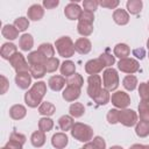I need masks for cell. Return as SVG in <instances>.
Returning a JSON list of instances; mask_svg holds the SVG:
<instances>
[{"mask_svg":"<svg viewBox=\"0 0 149 149\" xmlns=\"http://www.w3.org/2000/svg\"><path fill=\"white\" fill-rule=\"evenodd\" d=\"M77 30H78V33H79L83 37H87V36H90V35L93 33V23L78 21Z\"/></svg>","mask_w":149,"mask_h":149,"instance_id":"cell-32","label":"cell"},{"mask_svg":"<svg viewBox=\"0 0 149 149\" xmlns=\"http://www.w3.org/2000/svg\"><path fill=\"white\" fill-rule=\"evenodd\" d=\"M19 30L15 28L14 24H5L1 29V34L2 36L6 38V40H9V41H13V40H16L19 37Z\"/></svg>","mask_w":149,"mask_h":149,"instance_id":"cell-22","label":"cell"},{"mask_svg":"<svg viewBox=\"0 0 149 149\" xmlns=\"http://www.w3.org/2000/svg\"><path fill=\"white\" fill-rule=\"evenodd\" d=\"M27 61L29 63V65H35V64H42V65H45L48 58L42 55L38 50H35V51H31L28 54L27 56Z\"/></svg>","mask_w":149,"mask_h":149,"instance_id":"cell-21","label":"cell"},{"mask_svg":"<svg viewBox=\"0 0 149 149\" xmlns=\"http://www.w3.org/2000/svg\"><path fill=\"white\" fill-rule=\"evenodd\" d=\"M144 149H149V146H144Z\"/></svg>","mask_w":149,"mask_h":149,"instance_id":"cell-58","label":"cell"},{"mask_svg":"<svg viewBox=\"0 0 149 149\" xmlns=\"http://www.w3.org/2000/svg\"><path fill=\"white\" fill-rule=\"evenodd\" d=\"M119 112H120V111L116 109V108H112V109H109V111L107 112L106 118H107L108 123H111V125H115V123L119 122Z\"/></svg>","mask_w":149,"mask_h":149,"instance_id":"cell-43","label":"cell"},{"mask_svg":"<svg viewBox=\"0 0 149 149\" xmlns=\"http://www.w3.org/2000/svg\"><path fill=\"white\" fill-rule=\"evenodd\" d=\"M111 102L116 108L125 109V108H127L130 105V97L125 91H115L114 93H112Z\"/></svg>","mask_w":149,"mask_h":149,"instance_id":"cell-8","label":"cell"},{"mask_svg":"<svg viewBox=\"0 0 149 149\" xmlns=\"http://www.w3.org/2000/svg\"><path fill=\"white\" fill-rule=\"evenodd\" d=\"M113 20L119 26H125L129 22V13L126 9L116 8L113 12Z\"/></svg>","mask_w":149,"mask_h":149,"instance_id":"cell-19","label":"cell"},{"mask_svg":"<svg viewBox=\"0 0 149 149\" xmlns=\"http://www.w3.org/2000/svg\"><path fill=\"white\" fill-rule=\"evenodd\" d=\"M56 112V106L50 101H43L38 106V113L43 116H51Z\"/></svg>","mask_w":149,"mask_h":149,"instance_id":"cell-29","label":"cell"},{"mask_svg":"<svg viewBox=\"0 0 149 149\" xmlns=\"http://www.w3.org/2000/svg\"><path fill=\"white\" fill-rule=\"evenodd\" d=\"M16 52H17V47H16L14 43H12V42H6V43H3L2 47H1V49H0V55H1V57H2L3 59H7V61H9Z\"/></svg>","mask_w":149,"mask_h":149,"instance_id":"cell-18","label":"cell"},{"mask_svg":"<svg viewBox=\"0 0 149 149\" xmlns=\"http://www.w3.org/2000/svg\"><path fill=\"white\" fill-rule=\"evenodd\" d=\"M109 149H123L122 147H120V146H112Z\"/></svg>","mask_w":149,"mask_h":149,"instance_id":"cell-55","label":"cell"},{"mask_svg":"<svg viewBox=\"0 0 149 149\" xmlns=\"http://www.w3.org/2000/svg\"><path fill=\"white\" fill-rule=\"evenodd\" d=\"M147 48H148V50H149V38H148V41H147Z\"/></svg>","mask_w":149,"mask_h":149,"instance_id":"cell-56","label":"cell"},{"mask_svg":"<svg viewBox=\"0 0 149 149\" xmlns=\"http://www.w3.org/2000/svg\"><path fill=\"white\" fill-rule=\"evenodd\" d=\"M9 140H13V141H16V142H20L21 144H24L26 143V140L27 137L21 134V133H16V132H13L10 135H9Z\"/></svg>","mask_w":149,"mask_h":149,"instance_id":"cell-48","label":"cell"},{"mask_svg":"<svg viewBox=\"0 0 149 149\" xmlns=\"http://www.w3.org/2000/svg\"><path fill=\"white\" fill-rule=\"evenodd\" d=\"M148 29H149V27H148Z\"/></svg>","mask_w":149,"mask_h":149,"instance_id":"cell-62","label":"cell"},{"mask_svg":"<svg viewBox=\"0 0 149 149\" xmlns=\"http://www.w3.org/2000/svg\"><path fill=\"white\" fill-rule=\"evenodd\" d=\"M80 88L78 87H73V86H66L64 90H63V93H62V97L65 101L68 102H72L74 100H77L79 97H80Z\"/></svg>","mask_w":149,"mask_h":149,"instance_id":"cell-16","label":"cell"},{"mask_svg":"<svg viewBox=\"0 0 149 149\" xmlns=\"http://www.w3.org/2000/svg\"><path fill=\"white\" fill-rule=\"evenodd\" d=\"M43 15H44V8L38 3L31 5L27 10L28 20H31V21H40L43 17Z\"/></svg>","mask_w":149,"mask_h":149,"instance_id":"cell-14","label":"cell"},{"mask_svg":"<svg viewBox=\"0 0 149 149\" xmlns=\"http://www.w3.org/2000/svg\"><path fill=\"white\" fill-rule=\"evenodd\" d=\"M98 6H99V1H97V0H84L83 1L84 10H87V12L94 13L97 10Z\"/></svg>","mask_w":149,"mask_h":149,"instance_id":"cell-44","label":"cell"},{"mask_svg":"<svg viewBox=\"0 0 149 149\" xmlns=\"http://www.w3.org/2000/svg\"><path fill=\"white\" fill-rule=\"evenodd\" d=\"M98 58L102 62V64H104L105 68H112V65L115 63V56L114 55H111L108 52H102Z\"/></svg>","mask_w":149,"mask_h":149,"instance_id":"cell-42","label":"cell"},{"mask_svg":"<svg viewBox=\"0 0 149 149\" xmlns=\"http://www.w3.org/2000/svg\"><path fill=\"white\" fill-rule=\"evenodd\" d=\"M129 149H144V144H140V143H135L133 144Z\"/></svg>","mask_w":149,"mask_h":149,"instance_id":"cell-54","label":"cell"},{"mask_svg":"<svg viewBox=\"0 0 149 149\" xmlns=\"http://www.w3.org/2000/svg\"><path fill=\"white\" fill-rule=\"evenodd\" d=\"M70 132L72 137L79 142L87 143L93 139V128L83 122H74Z\"/></svg>","mask_w":149,"mask_h":149,"instance_id":"cell-2","label":"cell"},{"mask_svg":"<svg viewBox=\"0 0 149 149\" xmlns=\"http://www.w3.org/2000/svg\"><path fill=\"white\" fill-rule=\"evenodd\" d=\"M31 74L30 72H20L15 76V84L21 90H27L31 85Z\"/></svg>","mask_w":149,"mask_h":149,"instance_id":"cell-12","label":"cell"},{"mask_svg":"<svg viewBox=\"0 0 149 149\" xmlns=\"http://www.w3.org/2000/svg\"><path fill=\"white\" fill-rule=\"evenodd\" d=\"M54 127V120L48 118V116H43L38 120V130L43 132V133H48Z\"/></svg>","mask_w":149,"mask_h":149,"instance_id":"cell-38","label":"cell"},{"mask_svg":"<svg viewBox=\"0 0 149 149\" xmlns=\"http://www.w3.org/2000/svg\"><path fill=\"white\" fill-rule=\"evenodd\" d=\"M118 69H119L121 72H123V73L134 74L135 72L139 71V69H140V63H139L137 59H135V58L127 57V58L120 59V61L118 62Z\"/></svg>","mask_w":149,"mask_h":149,"instance_id":"cell-6","label":"cell"},{"mask_svg":"<svg viewBox=\"0 0 149 149\" xmlns=\"http://www.w3.org/2000/svg\"><path fill=\"white\" fill-rule=\"evenodd\" d=\"M120 1L119 0H100L99 5L104 8H108V9H116V7L119 6Z\"/></svg>","mask_w":149,"mask_h":149,"instance_id":"cell-45","label":"cell"},{"mask_svg":"<svg viewBox=\"0 0 149 149\" xmlns=\"http://www.w3.org/2000/svg\"><path fill=\"white\" fill-rule=\"evenodd\" d=\"M1 149H10V148H8L7 146H5V147H3V148H1Z\"/></svg>","mask_w":149,"mask_h":149,"instance_id":"cell-57","label":"cell"},{"mask_svg":"<svg viewBox=\"0 0 149 149\" xmlns=\"http://www.w3.org/2000/svg\"><path fill=\"white\" fill-rule=\"evenodd\" d=\"M29 72H30V74H31L33 78L40 79V78L44 77V74L47 73V70H45V66L44 65H42V64H35V65H30Z\"/></svg>","mask_w":149,"mask_h":149,"instance_id":"cell-36","label":"cell"},{"mask_svg":"<svg viewBox=\"0 0 149 149\" xmlns=\"http://www.w3.org/2000/svg\"><path fill=\"white\" fill-rule=\"evenodd\" d=\"M148 57H149V50H148Z\"/></svg>","mask_w":149,"mask_h":149,"instance_id":"cell-60","label":"cell"},{"mask_svg":"<svg viewBox=\"0 0 149 149\" xmlns=\"http://www.w3.org/2000/svg\"><path fill=\"white\" fill-rule=\"evenodd\" d=\"M69 113L72 118H80L85 113V107L81 102H72L69 107Z\"/></svg>","mask_w":149,"mask_h":149,"instance_id":"cell-33","label":"cell"},{"mask_svg":"<svg viewBox=\"0 0 149 149\" xmlns=\"http://www.w3.org/2000/svg\"><path fill=\"white\" fill-rule=\"evenodd\" d=\"M8 87H9L8 79L3 74H1V94H5L7 92V90H8Z\"/></svg>","mask_w":149,"mask_h":149,"instance_id":"cell-51","label":"cell"},{"mask_svg":"<svg viewBox=\"0 0 149 149\" xmlns=\"http://www.w3.org/2000/svg\"><path fill=\"white\" fill-rule=\"evenodd\" d=\"M139 95L141 97V99H149V86L147 83H140Z\"/></svg>","mask_w":149,"mask_h":149,"instance_id":"cell-46","label":"cell"},{"mask_svg":"<svg viewBox=\"0 0 149 149\" xmlns=\"http://www.w3.org/2000/svg\"><path fill=\"white\" fill-rule=\"evenodd\" d=\"M137 78L134 74H127L123 80H122V85L127 91H134L137 86Z\"/></svg>","mask_w":149,"mask_h":149,"instance_id":"cell-37","label":"cell"},{"mask_svg":"<svg viewBox=\"0 0 149 149\" xmlns=\"http://www.w3.org/2000/svg\"><path fill=\"white\" fill-rule=\"evenodd\" d=\"M37 50L42 55H44L47 58H51L55 55V47L52 44H50V43H42V44H40Z\"/></svg>","mask_w":149,"mask_h":149,"instance_id":"cell-39","label":"cell"},{"mask_svg":"<svg viewBox=\"0 0 149 149\" xmlns=\"http://www.w3.org/2000/svg\"><path fill=\"white\" fill-rule=\"evenodd\" d=\"M83 9L77 2H70L64 8V15L69 20H79Z\"/></svg>","mask_w":149,"mask_h":149,"instance_id":"cell-10","label":"cell"},{"mask_svg":"<svg viewBox=\"0 0 149 149\" xmlns=\"http://www.w3.org/2000/svg\"><path fill=\"white\" fill-rule=\"evenodd\" d=\"M55 47L58 55L63 58H70L74 55V43L69 36H62L55 41Z\"/></svg>","mask_w":149,"mask_h":149,"instance_id":"cell-3","label":"cell"},{"mask_svg":"<svg viewBox=\"0 0 149 149\" xmlns=\"http://www.w3.org/2000/svg\"><path fill=\"white\" fill-rule=\"evenodd\" d=\"M113 54H114L115 57H118L120 59H123V58H127L130 55V48L126 43H118L113 49Z\"/></svg>","mask_w":149,"mask_h":149,"instance_id":"cell-25","label":"cell"},{"mask_svg":"<svg viewBox=\"0 0 149 149\" xmlns=\"http://www.w3.org/2000/svg\"><path fill=\"white\" fill-rule=\"evenodd\" d=\"M47 93V84L44 81H36L33 84L30 90H28L24 93V102L28 107L35 108L40 106L43 101V97Z\"/></svg>","mask_w":149,"mask_h":149,"instance_id":"cell-1","label":"cell"},{"mask_svg":"<svg viewBox=\"0 0 149 149\" xmlns=\"http://www.w3.org/2000/svg\"><path fill=\"white\" fill-rule=\"evenodd\" d=\"M59 5L58 0H44L43 1V7L47 9H54Z\"/></svg>","mask_w":149,"mask_h":149,"instance_id":"cell-50","label":"cell"},{"mask_svg":"<svg viewBox=\"0 0 149 149\" xmlns=\"http://www.w3.org/2000/svg\"><path fill=\"white\" fill-rule=\"evenodd\" d=\"M69 143V137L64 132H59L52 135L51 144L55 149H64Z\"/></svg>","mask_w":149,"mask_h":149,"instance_id":"cell-13","label":"cell"},{"mask_svg":"<svg viewBox=\"0 0 149 149\" xmlns=\"http://www.w3.org/2000/svg\"><path fill=\"white\" fill-rule=\"evenodd\" d=\"M34 47V38L30 34H23L19 38V48L22 51H29Z\"/></svg>","mask_w":149,"mask_h":149,"instance_id":"cell-24","label":"cell"},{"mask_svg":"<svg viewBox=\"0 0 149 149\" xmlns=\"http://www.w3.org/2000/svg\"><path fill=\"white\" fill-rule=\"evenodd\" d=\"M139 116L137 113L133 109L129 108H125V109H120L119 112V122L121 125H123L125 127H133L136 126V123L139 122Z\"/></svg>","mask_w":149,"mask_h":149,"instance_id":"cell-5","label":"cell"},{"mask_svg":"<svg viewBox=\"0 0 149 149\" xmlns=\"http://www.w3.org/2000/svg\"><path fill=\"white\" fill-rule=\"evenodd\" d=\"M59 59L58 58H56V57H51V58H48V61H47V63H45V70H47V72L48 73H52V72H55L58 68H61L59 66Z\"/></svg>","mask_w":149,"mask_h":149,"instance_id":"cell-40","label":"cell"},{"mask_svg":"<svg viewBox=\"0 0 149 149\" xmlns=\"http://www.w3.org/2000/svg\"><path fill=\"white\" fill-rule=\"evenodd\" d=\"M135 133L139 137H147L149 135V122L140 120L135 126Z\"/></svg>","mask_w":149,"mask_h":149,"instance_id":"cell-35","label":"cell"},{"mask_svg":"<svg viewBox=\"0 0 149 149\" xmlns=\"http://www.w3.org/2000/svg\"><path fill=\"white\" fill-rule=\"evenodd\" d=\"M65 80H66V86H73V87H78V88H81V86L84 84L83 76L77 72L74 74L65 78Z\"/></svg>","mask_w":149,"mask_h":149,"instance_id":"cell-34","label":"cell"},{"mask_svg":"<svg viewBox=\"0 0 149 149\" xmlns=\"http://www.w3.org/2000/svg\"><path fill=\"white\" fill-rule=\"evenodd\" d=\"M92 99H93V101H94L97 105L104 106V105H107V104L111 101V95H109V92L102 87V88L99 91V93L95 94Z\"/></svg>","mask_w":149,"mask_h":149,"instance_id":"cell-26","label":"cell"},{"mask_svg":"<svg viewBox=\"0 0 149 149\" xmlns=\"http://www.w3.org/2000/svg\"><path fill=\"white\" fill-rule=\"evenodd\" d=\"M9 64L13 66V69L16 71V73L20 72H28L29 71V63L28 61L24 58V56L21 52H16L10 59H9Z\"/></svg>","mask_w":149,"mask_h":149,"instance_id":"cell-7","label":"cell"},{"mask_svg":"<svg viewBox=\"0 0 149 149\" xmlns=\"http://www.w3.org/2000/svg\"><path fill=\"white\" fill-rule=\"evenodd\" d=\"M101 84H102V79H101V77L99 74L88 76V78H87V94H88V97L91 99L95 94H98L99 91L102 88Z\"/></svg>","mask_w":149,"mask_h":149,"instance_id":"cell-9","label":"cell"},{"mask_svg":"<svg viewBox=\"0 0 149 149\" xmlns=\"http://www.w3.org/2000/svg\"><path fill=\"white\" fill-rule=\"evenodd\" d=\"M30 142H31L33 147H35V148L43 147L45 143V133H43L41 130H35L30 136Z\"/></svg>","mask_w":149,"mask_h":149,"instance_id":"cell-27","label":"cell"},{"mask_svg":"<svg viewBox=\"0 0 149 149\" xmlns=\"http://www.w3.org/2000/svg\"><path fill=\"white\" fill-rule=\"evenodd\" d=\"M27 115V108L23 105L16 104L9 108V116L13 120H22Z\"/></svg>","mask_w":149,"mask_h":149,"instance_id":"cell-20","label":"cell"},{"mask_svg":"<svg viewBox=\"0 0 149 149\" xmlns=\"http://www.w3.org/2000/svg\"><path fill=\"white\" fill-rule=\"evenodd\" d=\"M84 149H106V142L101 136H94L90 142L85 143Z\"/></svg>","mask_w":149,"mask_h":149,"instance_id":"cell-28","label":"cell"},{"mask_svg":"<svg viewBox=\"0 0 149 149\" xmlns=\"http://www.w3.org/2000/svg\"><path fill=\"white\" fill-rule=\"evenodd\" d=\"M147 84H148V86H149V81H147Z\"/></svg>","mask_w":149,"mask_h":149,"instance_id":"cell-59","label":"cell"},{"mask_svg":"<svg viewBox=\"0 0 149 149\" xmlns=\"http://www.w3.org/2000/svg\"><path fill=\"white\" fill-rule=\"evenodd\" d=\"M102 84L104 88L108 92L115 91L119 86V74L114 68H107L102 72Z\"/></svg>","mask_w":149,"mask_h":149,"instance_id":"cell-4","label":"cell"},{"mask_svg":"<svg viewBox=\"0 0 149 149\" xmlns=\"http://www.w3.org/2000/svg\"><path fill=\"white\" fill-rule=\"evenodd\" d=\"M139 113H144L149 112V99H141L139 106H137Z\"/></svg>","mask_w":149,"mask_h":149,"instance_id":"cell-49","label":"cell"},{"mask_svg":"<svg viewBox=\"0 0 149 149\" xmlns=\"http://www.w3.org/2000/svg\"><path fill=\"white\" fill-rule=\"evenodd\" d=\"M133 55L137 58V59H143L144 56H146V51L143 48H136L133 50Z\"/></svg>","mask_w":149,"mask_h":149,"instance_id":"cell-52","label":"cell"},{"mask_svg":"<svg viewBox=\"0 0 149 149\" xmlns=\"http://www.w3.org/2000/svg\"><path fill=\"white\" fill-rule=\"evenodd\" d=\"M74 49L80 55H86L92 49V43L87 37H79L74 42Z\"/></svg>","mask_w":149,"mask_h":149,"instance_id":"cell-15","label":"cell"},{"mask_svg":"<svg viewBox=\"0 0 149 149\" xmlns=\"http://www.w3.org/2000/svg\"><path fill=\"white\" fill-rule=\"evenodd\" d=\"M13 24L15 26V28L19 31H26L28 29V27H29V20L27 17H24V16H20L17 19H15Z\"/></svg>","mask_w":149,"mask_h":149,"instance_id":"cell-41","label":"cell"},{"mask_svg":"<svg viewBox=\"0 0 149 149\" xmlns=\"http://www.w3.org/2000/svg\"><path fill=\"white\" fill-rule=\"evenodd\" d=\"M73 125H74V122H73V118L71 115H62L58 119V126H59L61 130H63V132L71 130Z\"/></svg>","mask_w":149,"mask_h":149,"instance_id":"cell-31","label":"cell"},{"mask_svg":"<svg viewBox=\"0 0 149 149\" xmlns=\"http://www.w3.org/2000/svg\"><path fill=\"white\" fill-rule=\"evenodd\" d=\"M59 70H61V74L63 77L68 78V77L76 73V64H74V62H72L70 59H66L61 64Z\"/></svg>","mask_w":149,"mask_h":149,"instance_id":"cell-23","label":"cell"},{"mask_svg":"<svg viewBox=\"0 0 149 149\" xmlns=\"http://www.w3.org/2000/svg\"><path fill=\"white\" fill-rule=\"evenodd\" d=\"M6 146L10 149H23V144H21L20 142H16V141H13V140H9Z\"/></svg>","mask_w":149,"mask_h":149,"instance_id":"cell-53","label":"cell"},{"mask_svg":"<svg viewBox=\"0 0 149 149\" xmlns=\"http://www.w3.org/2000/svg\"><path fill=\"white\" fill-rule=\"evenodd\" d=\"M80 149H84V148H80Z\"/></svg>","mask_w":149,"mask_h":149,"instance_id":"cell-61","label":"cell"},{"mask_svg":"<svg viewBox=\"0 0 149 149\" xmlns=\"http://www.w3.org/2000/svg\"><path fill=\"white\" fill-rule=\"evenodd\" d=\"M127 7V12L132 15H136L142 10L143 7V2L142 0H128L126 3Z\"/></svg>","mask_w":149,"mask_h":149,"instance_id":"cell-30","label":"cell"},{"mask_svg":"<svg viewBox=\"0 0 149 149\" xmlns=\"http://www.w3.org/2000/svg\"><path fill=\"white\" fill-rule=\"evenodd\" d=\"M78 21H83V22H88V23H93L94 21V14L92 12H87V10H83L80 14V17Z\"/></svg>","mask_w":149,"mask_h":149,"instance_id":"cell-47","label":"cell"},{"mask_svg":"<svg viewBox=\"0 0 149 149\" xmlns=\"http://www.w3.org/2000/svg\"><path fill=\"white\" fill-rule=\"evenodd\" d=\"M104 64L99 58H94V59H90L85 63V72L90 76L93 74H98L99 72L102 71L104 69Z\"/></svg>","mask_w":149,"mask_h":149,"instance_id":"cell-11","label":"cell"},{"mask_svg":"<svg viewBox=\"0 0 149 149\" xmlns=\"http://www.w3.org/2000/svg\"><path fill=\"white\" fill-rule=\"evenodd\" d=\"M66 85V80L63 76H51L48 80V86L54 91V92H58L62 91L63 87Z\"/></svg>","mask_w":149,"mask_h":149,"instance_id":"cell-17","label":"cell"}]
</instances>
